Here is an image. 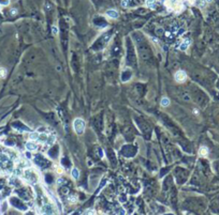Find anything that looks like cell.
Listing matches in <instances>:
<instances>
[{
	"label": "cell",
	"instance_id": "obj_8",
	"mask_svg": "<svg viewBox=\"0 0 219 215\" xmlns=\"http://www.w3.org/2000/svg\"><path fill=\"white\" fill-rule=\"evenodd\" d=\"M55 141H56V137H55V135H48V138H47V140H46V145L48 146V147H52L53 145L55 143Z\"/></svg>",
	"mask_w": 219,
	"mask_h": 215
},
{
	"label": "cell",
	"instance_id": "obj_5",
	"mask_svg": "<svg viewBox=\"0 0 219 215\" xmlns=\"http://www.w3.org/2000/svg\"><path fill=\"white\" fill-rule=\"evenodd\" d=\"M48 135H49V134H47L46 132H42V133L39 135L38 141H39V142H41V143H45L46 140H47V138H48Z\"/></svg>",
	"mask_w": 219,
	"mask_h": 215
},
{
	"label": "cell",
	"instance_id": "obj_15",
	"mask_svg": "<svg viewBox=\"0 0 219 215\" xmlns=\"http://www.w3.org/2000/svg\"><path fill=\"white\" fill-rule=\"evenodd\" d=\"M69 199H70L71 203H74V202H76V197H75V196H70Z\"/></svg>",
	"mask_w": 219,
	"mask_h": 215
},
{
	"label": "cell",
	"instance_id": "obj_21",
	"mask_svg": "<svg viewBox=\"0 0 219 215\" xmlns=\"http://www.w3.org/2000/svg\"><path fill=\"white\" fill-rule=\"evenodd\" d=\"M207 1H212V0H207Z\"/></svg>",
	"mask_w": 219,
	"mask_h": 215
},
{
	"label": "cell",
	"instance_id": "obj_12",
	"mask_svg": "<svg viewBox=\"0 0 219 215\" xmlns=\"http://www.w3.org/2000/svg\"><path fill=\"white\" fill-rule=\"evenodd\" d=\"M39 133L38 132H32V133H30V135H29V138H30V140H38V138H39Z\"/></svg>",
	"mask_w": 219,
	"mask_h": 215
},
{
	"label": "cell",
	"instance_id": "obj_16",
	"mask_svg": "<svg viewBox=\"0 0 219 215\" xmlns=\"http://www.w3.org/2000/svg\"><path fill=\"white\" fill-rule=\"evenodd\" d=\"M52 31H53V33H54V34H57V33H58L57 27H56V26H53V27H52Z\"/></svg>",
	"mask_w": 219,
	"mask_h": 215
},
{
	"label": "cell",
	"instance_id": "obj_18",
	"mask_svg": "<svg viewBox=\"0 0 219 215\" xmlns=\"http://www.w3.org/2000/svg\"><path fill=\"white\" fill-rule=\"evenodd\" d=\"M84 214H94V210H87L84 212Z\"/></svg>",
	"mask_w": 219,
	"mask_h": 215
},
{
	"label": "cell",
	"instance_id": "obj_10",
	"mask_svg": "<svg viewBox=\"0 0 219 215\" xmlns=\"http://www.w3.org/2000/svg\"><path fill=\"white\" fill-rule=\"evenodd\" d=\"M71 176H72V178L74 179V180H78L79 178V170L78 168H73L71 170Z\"/></svg>",
	"mask_w": 219,
	"mask_h": 215
},
{
	"label": "cell",
	"instance_id": "obj_17",
	"mask_svg": "<svg viewBox=\"0 0 219 215\" xmlns=\"http://www.w3.org/2000/svg\"><path fill=\"white\" fill-rule=\"evenodd\" d=\"M56 171H57L58 173H63V168H61L60 166H58V167H56Z\"/></svg>",
	"mask_w": 219,
	"mask_h": 215
},
{
	"label": "cell",
	"instance_id": "obj_3",
	"mask_svg": "<svg viewBox=\"0 0 219 215\" xmlns=\"http://www.w3.org/2000/svg\"><path fill=\"white\" fill-rule=\"evenodd\" d=\"M25 147H26V149H27V151H30V152L35 151V150L38 149V145L34 142L33 140L27 141V142H26V145H25Z\"/></svg>",
	"mask_w": 219,
	"mask_h": 215
},
{
	"label": "cell",
	"instance_id": "obj_11",
	"mask_svg": "<svg viewBox=\"0 0 219 215\" xmlns=\"http://www.w3.org/2000/svg\"><path fill=\"white\" fill-rule=\"evenodd\" d=\"M160 104H161V106H163V107H168V106L170 105V100L164 96V98H162V99H161Z\"/></svg>",
	"mask_w": 219,
	"mask_h": 215
},
{
	"label": "cell",
	"instance_id": "obj_9",
	"mask_svg": "<svg viewBox=\"0 0 219 215\" xmlns=\"http://www.w3.org/2000/svg\"><path fill=\"white\" fill-rule=\"evenodd\" d=\"M199 154L200 156L202 157H205L208 155V149L206 148V147H201V148L199 149Z\"/></svg>",
	"mask_w": 219,
	"mask_h": 215
},
{
	"label": "cell",
	"instance_id": "obj_14",
	"mask_svg": "<svg viewBox=\"0 0 219 215\" xmlns=\"http://www.w3.org/2000/svg\"><path fill=\"white\" fill-rule=\"evenodd\" d=\"M10 0H0V4L1 5H9Z\"/></svg>",
	"mask_w": 219,
	"mask_h": 215
},
{
	"label": "cell",
	"instance_id": "obj_13",
	"mask_svg": "<svg viewBox=\"0 0 219 215\" xmlns=\"http://www.w3.org/2000/svg\"><path fill=\"white\" fill-rule=\"evenodd\" d=\"M7 76V70L4 67H0V78H4Z\"/></svg>",
	"mask_w": 219,
	"mask_h": 215
},
{
	"label": "cell",
	"instance_id": "obj_1",
	"mask_svg": "<svg viewBox=\"0 0 219 215\" xmlns=\"http://www.w3.org/2000/svg\"><path fill=\"white\" fill-rule=\"evenodd\" d=\"M73 128L78 135H82L85 129V121L82 118H76L73 121Z\"/></svg>",
	"mask_w": 219,
	"mask_h": 215
},
{
	"label": "cell",
	"instance_id": "obj_7",
	"mask_svg": "<svg viewBox=\"0 0 219 215\" xmlns=\"http://www.w3.org/2000/svg\"><path fill=\"white\" fill-rule=\"evenodd\" d=\"M145 5H146L148 9H155L157 5V0H146L145 1Z\"/></svg>",
	"mask_w": 219,
	"mask_h": 215
},
{
	"label": "cell",
	"instance_id": "obj_20",
	"mask_svg": "<svg viewBox=\"0 0 219 215\" xmlns=\"http://www.w3.org/2000/svg\"><path fill=\"white\" fill-rule=\"evenodd\" d=\"M1 7H2V5H1V4H0V10H1Z\"/></svg>",
	"mask_w": 219,
	"mask_h": 215
},
{
	"label": "cell",
	"instance_id": "obj_19",
	"mask_svg": "<svg viewBox=\"0 0 219 215\" xmlns=\"http://www.w3.org/2000/svg\"><path fill=\"white\" fill-rule=\"evenodd\" d=\"M11 12H12V14H13V15H14V14H16V10H14V9H13V10H12Z\"/></svg>",
	"mask_w": 219,
	"mask_h": 215
},
{
	"label": "cell",
	"instance_id": "obj_6",
	"mask_svg": "<svg viewBox=\"0 0 219 215\" xmlns=\"http://www.w3.org/2000/svg\"><path fill=\"white\" fill-rule=\"evenodd\" d=\"M106 16L108 17H110V18H117L118 17V12L116 11V10H113V9H112V10H108L106 11Z\"/></svg>",
	"mask_w": 219,
	"mask_h": 215
},
{
	"label": "cell",
	"instance_id": "obj_2",
	"mask_svg": "<svg viewBox=\"0 0 219 215\" xmlns=\"http://www.w3.org/2000/svg\"><path fill=\"white\" fill-rule=\"evenodd\" d=\"M174 78H175V80L177 82H184L185 79L187 78V75H186V73L183 70H179V71H177V72L175 73Z\"/></svg>",
	"mask_w": 219,
	"mask_h": 215
},
{
	"label": "cell",
	"instance_id": "obj_4",
	"mask_svg": "<svg viewBox=\"0 0 219 215\" xmlns=\"http://www.w3.org/2000/svg\"><path fill=\"white\" fill-rule=\"evenodd\" d=\"M190 43H191V41L189 40V39H185L182 43H180L179 49H180V51H187V48L189 47V45H190Z\"/></svg>",
	"mask_w": 219,
	"mask_h": 215
}]
</instances>
